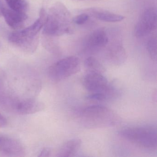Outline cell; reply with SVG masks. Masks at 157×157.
Listing matches in <instances>:
<instances>
[{
    "mask_svg": "<svg viewBox=\"0 0 157 157\" xmlns=\"http://www.w3.org/2000/svg\"><path fill=\"white\" fill-rule=\"evenodd\" d=\"M147 50L151 58L154 62L157 61V43L156 37H151L147 43Z\"/></svg>",
    "mask_w": 157,
    "mask_h": 157,
    "instance_id": "17",
    "label": "cell"
},
{
    "mask_svg": "<svg viewBox=\"0 0 157 157\" xmlns=\"http://www.w3.org/2000/svg\"><path fill=\"white\" fill-rule=\"evenodd\" d=\"M106 59L115 66H120L124 63L127 59L125 50L120 44H112L106 53Z\"/></svg>",
    "mask_w": 157,
    "mask_h": 157,
    "instance_id": "11",
    "label": "cell"
},
{
    "mask_svg": "<svg viewBox=\"0 0 157 157\" xmlns=\"http://www.w3.org/2000/svg\"><path fill=\"white\" fill-rule=\"evenodd\" d=\"M10 9L17 11L25 13L28 8L26 0H5Z\"/></svg>",
    "mask_w": 157,
    "mask_h": 157,
    "instance_id": "16",
    "label": "cell"
},
{
    "mask_svg": "<svg viewBox=\"0 0 157 157\" xmlns=\"http://www.w3.org/2000/svg\"><path fill=\"white\" fill-rule=\"evenodd\" d=\"M10 103L7 106H10L13 110L19 114L26 115L34 113L44 109V105L42 103L34 100H25L13 101H4Z\"/></svg>",
    "mask_w": 157,
    "mask_h": 157,
    "instance_id": "8",
    "label": "cell"
},
{
    "mask_svg": "<svg viewBox=\"0 0 157 157\" xmlns=\"http://www.w3.org/2000/svg\"><path fill=\"white\" fill-rule=\"evenodd\" d=\"M7 120L1 114H0V128L4 127L7 124Z\"/></svg>",
    "mask_w": 157,
    "mask_h": 157,
    "instance_id": "20",
    "label": "cell"
},
{
    "mask_svg": "<svg viewBox=\"0 0 157 157\" xmlns=\"http://www.w3.org/2000/svg\"><path fill=\"white\" fill-rule=\"evenodd\" d=\"M85 68L89 72L102 74L105 71V68L95 58L90 56L84 61Z\"/></svg>",
    "mask_w": 157,
    "mask_h": 157,
    "instance_id": "15",
    "label": "cell"
},
{
    "mask_svg": "<svg viewBox=\"0 0 157 157\" xmlns=\"http://www.w3.org/2000/svg\"><path fill=\"white\" fill-rule=\"evenodd\" d=\"M78 122L84 127L90 128H104L118 125L120 117L114 111L102 105H92L76 112Z\"/></svg>",
    "mask_w": 157,
    "mask_h": 157,
    "instance_id": "1",
    "label": "cell"
},
{
    "mask_svg": "<svg viewBox=\"0 0 157 157\" xmlns=\"http://www.w3.org/2000/svg\"><path fill=\"white\" fill-rule=\"evenodd\" d=\"M90 16L106 22H118L123 21L124 16L110 12L103 9L99 8H90L84 10V12Z\"/></svg>",
    "mask_w": 157,
    "mask_h": 157,
    "instance_id": "10",
    "label": "cell"
},
{
    "mask_svg": "<svg viewBox=\"0 0 157 157\" xmlns=\"http://www.w3.org/2000/svg\"><path fill=\"white\" fill-rule=\"evenodd\" d=\"M118 135L126 140L148 149L157 147L156 129L150 127L128 128L118 131Z\"/></svg>",
    "mask_w": 157,
    "mask_h": 157,
    "instance_id": "4",
    "label": "cell"
},
{
    "mask_svg": "<svg viewBox=\"0 0 157 157\" xmlns=\"http://www.w3.org/2000/svg\"><path fill=\"white\" fill-rule=\"evenodd\" d=\"M90 15L85 13H83L75 17L73 19V22L78 25H82L88 21L90 19Z\"/></svg>",
    "mask_w": 157,
    "mask_h": 157,
    "instance_id": "18",
    "label": "cell"
},
{
    "mask_svg": "<svg viewBox=\"0 0 157 157\" xmlns=\"http://www.w3.org/2000/svg\"><path fill=\"white\" fill-rule=\"evenodd\" d=\"M2 15L8 25L16 30L22 28L27 18L25 13L17 11L5 7L2 11Z\"/></svg>",
    "mask_w": 157,
    "mask_h": 157,
    "instance_id": "9",
    "label": "cell"
},
{
    "mask_svg": "<svg viewBox=\"0 0 157 157\" xmlns=\"http://www.w3.org/2000/svg\"><path fill=\"white\" fill-rule=\"evenodd\" d=\"M50 153V151L48 148H44L39 154V157H48Z\"/></svg>",
    "mask_w": 157,
    "mask_h": 157,
    "instance_id": "19",
    "label": "cell"
},
{
    "mask_svg": "<svg viewBox=\"0 0 157 157\" xmlns=\"http://www.w3.org/2000/svg\"><path fill=\"white\" fill-rule=\"evenodd\" d=\"M83 84L87 90L102 94L105 101L116 98L118 94L117 89L102 74L89 72L84 77Z\"/></svg>",
    "mask_w": 157,
    "mask_h": 157,
    "instance_id": "5",
    "label": "cell"
},
{
    "mask_svg": "<svg viewBox=\"0 0 157 157\" xmlns=\"http://www.w3.org/2000/svg\"><path fill=\"white\" fill-rule=\"evenodd\" d=\"M78 1H82V0H78Z\"/></svg>",
    "mask_w": 157,
    "mask_h": 157,
    "instance_id": "22",
    "label": "cell"
},
{
    "mask_svg": "<svg viewBox=\"0 0 157 157\" xmlns=\"http://www.w3.org/2000/svg\"><path fill=\"white\" fill-rule=\"evenodd\" d=\"M0 151L10 155H20L23 153L22 145L15 140L0 137Z\"/></svg>",
    "mask_w": 157,
    "mask_h": 157,
    "instance_id": "12",
    "label": "cell"
},
{
    "mask_svg": "<svg viewBox=\"0 0 157 157\" xmlns=\"http://www.w3.org/2000/svg\"><path fill=\"white\" fill-rule=\"evenodd\" d=\"M71 15L65 6L55 4L49 10L44 26L43 33L50 36H59L71 33Z\"/></svg>",
    "mask_w": 157,
    "mask_h": 157,
    "instance_id": "3",
    "label": "cell"
},
{
    "mask_svg": "<svg viewBox=\"0 0 157 157\" xmlns=\"http://www.w3.org/2000/svg\"><path fill=\"white\" fill-rule=\"evenodd\" d=\"M5 8L4 5L1 0H0V15H2V11H3V9Z\"/></svg>",
    "mask_w": 157,
    "mask_h": 157,
    "instance_id": "21",
    "label": "cell"
},
{
    "mask_svg": "<svg viewBox=\"0 0 157 157\" xmlns=\"http://www.w3.org/2000/svg\"><path fill=\"white\" fill-rule=\"evenodd\" d=\"M80 62L77 57L71 56L59 60L48 69L49 78L56 82L61 81L78 73Z\"/></svg>",
    "mask_w": 157,
    "mask_h": 157,
    "instance_id": "6",
    "label": "cell"
},
{
    "mask_svg": "<svg viewBox=\"0 0 157 157\" xmlns=\"http://www.w3.org/2000/svg\"><path fill=\"white\" fill-rule=\"evenodd\" d=\"M157 25L156 10L149 8L144 11L134 29L135 36L138 38L148 35L156 30Z\"/></svg>",
    "mask_w": 157,
    "mask_h": 157,
    "instance_id": "7",
    "label": "cell"
},
{
    "mask_svg": "<svg viewBox=\"0 0 157 157\" xmlns=\"http://www.w3.org/2000/svg\"><path fill=\"white\" fill-rule=\"evenodd\" d=\"M109 37L103 29H99L91 34L88 39L89 47L93 49H99L105 47L108 44Z\"/></svg>",
    "mask_w": 157,
    "mask_h": 157,
    "instance_id": "13",
    "label": "cell"
},
{
    "mask_svg": "<svg viewBox=\"0 0 157 157\" xmlns=\"http://www.w3.org/2000/svg\"><path fill=\"white\" fill-rule=\"evenodd\" d=\"M82 141L79 139H73L64 143L58 151L57 156L59 157H71L80 148Z\"/></svg>",
    "mask_w": 157,
    "mask_h": 157,
    "instance_id": "14",
    "label": "cell"
},
{
    "mask_svg": "<svg viewBox=\"0 0 157 157\" xmlns=\"http://www.w3.org/2000/svg\"><path fill=\"white\" fill-rule=\"evenodd\" d=\"M47 15L45 11L42 9L39 18L32 25L10 34L9 37L10 42L25 51L33 52L37 47L38 35L41 29L44 27Z\"/></svg>",
    "mask_w": 157,
    "mask_h": 157,
    "instance_id": "2",
    "label": "cell"
}]
</instances>
